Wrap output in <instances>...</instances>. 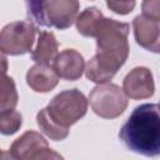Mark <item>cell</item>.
I'll return each instance as SVG.
<instances>
[{"label": "cell", "instance_id": "cell-1", "mask_svg": "<svg viewBox=\"0 0 160 160\" xmlns=\"http://www.w3.org/2000/svg\"><path fill=\"white\" fill-rule=\"evenodd\" d=\"M130 26L114 19H105L96 36V54L85 65L86 78L96 84L109 82L125 64L130 46L128 41Z\"/></svg>", "mask_w": 160, "mask_h": 160}, {"label": "cell", "instance_id": "cell-2", "mask_svg": "<svg viewBox=\"0 0 160 160\" xmlns=\"http://www.w3.org/2000/svg\"><path fill=\"white\" fill-rule=\"evenodd\" d=\"M89 100L80 90H64L38 112V126L51 140L61 141L68 138L69 128L85 116Z\"/></svg>", "mask_w": 160, "mask_h": 160}, {"label": "cell", "instance_id": "cell-3", "mask_svg": "<svg viewBox=\"0 0 160 160\" xmlns=\"http://www.w3.org/2000/svg\"><path fill=\"white\" fill-rule=\"evenodd\" d=\"M119 139L132 152L160 155V104L136 106L119 131Z\"/></svg>", "mask_w": 160, "mask_h": 160}, {"label": "cell", "instance_id": "cell-4", "mask_svg": "<svg viewBox=\"0 0 160 160\" xmlns=\"http://www.w3.org/2000/svg\"><path fill=\"white\" fill-rule=\"evenodd\" d=\"M28 15L39 25L65 30L79 15V0H24Z\"/></svg>", "mask_w": 160, "mask_h": 160}, {"label": "cell", "instance_id": "cell-5", "mask_svg": "<svg viewBox=\"0 0 160 160\" xmlns=\"http://www.w3.org/2000/svg\"><path fill=\"white\" fill-rule=\"evenodd\" d=\"M92 111L104 119H115L128 108V96L120 86L111 82L98 84L89 95Z\"/></svg>", "mask_w": 160, "mask_h": 160}, {"label": "cell", "instance_id": "cell-6", "mask_svg": "<svg viewBox=\"0 0 160 160\" xmlns=\"http://www.w3.org/2000/svg\"><path fill=\"white\" fill-rule=\"evenodd\" d=\"M36 26L31 21L20 20L5 25L0 34V50L4 55H24L32 50Z\"/></svg>", "mask_w": 160, "mask_h": 160}, {"label": "cell", "instance_id": "cell-7", "mask_svg": "<svg viewBox=\"0 0 160 160\" xmlns=\"http://www.w3.org/2000/svg\"><path fill=\"white\" fill-rule=\"evenodd\" d=\"M11 159L19 160H45V159H61V155L50 149L45 138L36 131H25L18 138L9 150Z\"/></svg>", "mask_w": 160, "mask_h": 160}, {"label": "cell", "instance_id": "cell-8", "mask_svg": "<svg viewBox=\"0 0 160 160\" xmlns=\"http://www.w3.org/2000/svg\"><path fill=\"white\" fill-rule=\"evenodd\" d=\"M122 90L128 98L134 100L151 98L155 92V82L150 69L138 66L130 70L122 80Z\"/></svg>", "mask_w": 160, "mask_h": 160}, {"label": "cell", "instance_id": "cell-9", "mask_svg": "<svg viewBox=\"0 0 160 160\" xmlns=\"http://www.w3.org/2000/svg\"><path fill=\"white\" fill-rule=\"evenodd\" d=\"M134 36L142 49L160 54V20L139 15L132 20Z\"/></svg>", "mask_w": 160, "mask_h": 160}, {"label": "cell", "instance_id": "cell-10", "mask_svg": "<svg viewBox=\"0 0 160 160\" xmlns=\"http://www.w3.org/2000/svg\"><path fill=\"white\" fill-rule=\"evenodd\" d=\"M51 66L60 79L75 81L80 79L85 71V60L75 49H65L55 56Z\"/></svg>", "mask_w": 160, "mask_h": 160}, {"label": "cell", "instance_id": "cell-11", "mask_svg": "<svg viewBox=\"0 0 160 160\" xmlns=\"http://www.w3.org/2000/svg\"><path fill=\"white\" fill-rule=\"evenodd\" d=\"M59 75L52 66L36 64L26 72V84L36 92H49L59 82Z\"/></svg>", "mask_w": 160, "mask_h": 160}, {"label": "cell", "instance_id": "cell-12", "mask_svg": "<svg viewBox=\"0 0 160 160\" xmlns=\"http://www.w3.org/2000/svg\"><path fill=\"white\" fill-rule=\"evenodd\" d=\"M105 19L106 18L98 8H86L78 15L75 20L76 30L80 35L85 38H96L102 29Z\"/></svg>", "mask_w": 160, "mask_h": 160}, {"label": "cell", "instance_id": "cell-13", "mask_svg": "<svg viewBox=\"0 0 160 160\" xmlns=\"http://www.w3.org/2000/svg\"><path fill=\"white\" fill-rule=\"evenodd\" d=\"M59 44L54 32L51 31H40L38 38V44L31 51V60L36 64L49 65L52 62L58 52Z\"/></svg>", "mask_w": 160, "mask_h": 160}, {"label": "cell", "instance_id": "cell-14", "mask_svg": "<svg viewBox=\"0 0 160 160\" xmlns=\"http://www.w3.org/2000/svg\"><path fill=\"white\" fill-rule=\"evenodd\" d=\"M18 91L12 78L2 75L1 79V95H0V112L14 110L18 104Z\"/></svg>", "mask_w": 160, "mask_h": 160}, {"label": "cell", "instance_id": "cell-15", "mask_svg": "<svg viewBox=\"0 0 160 160\" xmlns=\"http://www.w3.org/2000/svg\"><path fill=\"white\" fill-rule=\"evenodd\" d=\"M22 125V116L19 111L8 110L0 112V131L4 135L15 134Z\"/></svg>", "mask_w": 160, "mask_h": 160}, {"label": "cell", "instance_id": "cell-16", "mask_svg": "<svg viewBox=\"0 0 160 160\" xmlns=\"http://www.w3.org/2000/svg\"><path fill=\"white\" fill-rule=\"evenodd\" d=\"M136 5V0H106V6L118 15L130 14Z\"/></svg>", "mask_w": 160, "mask_h": 160}, {"label": "cell", "instance_id": "cell-17", "mask_svg": "<svg viewBox=\"0 0 160 160\" xmlns=\"http://www.w3.org/2000/svg\"><path fill=\"white\" fill-rule=\"evenodd\" d=\"M141 10L142 15L154 20H160V0H142Z\"/></svg>", "mask_w": 160, "mask_h": 160}]
</instances>
